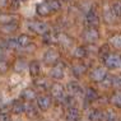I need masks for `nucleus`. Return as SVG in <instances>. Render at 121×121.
<instances>
[{
  "label": "nucleus",
  "mask_w": 121,
  "mask_h": 121,
  "mask_svg": "<svg viewBox=\"0 0 121 121\" xmlns=\"http://www.w3.org/2000/svg\"><path fill=\"white\" fill-rule=\"evenodd\" d=\"M103 63L108 69H117L121 66V55L119 54H108L103 59Z\"/></svg>",
  "instance_id": "nucleus-1"
},
{
  "label": "nucleus",
  "mask_w": 121,
  "mask_h": 121,
  "mask_svg": "<svg viewBox=\"0 0 121 121\" xmlns=\"http://www.w3.org/2000/svg\"><path fill=\"white\" fill-rule=\"evenodd\" d=\"M50 91H51V97L52 98H55L57 102H64L66 94H65V89L61 84H59V83L52 84Z\"/></svg>",
  "instance_id": "nucleus-2"
},
{
  "label": "nucleus",
  "mask_w": 121,
  "mask_h": 121,
  "mask_svg": "<svg viewBox=\"0 0 121 121\" xmlns=\"http://www.w3.org/2000/svg\"><path fill=\"white\" fill-rule=\"evenodd\" d=\"M83 38L88 43H94L99 40V32L96 27H88L86 31L83 32Z\"/></svg>",
  "instance_id": "nucleus-3"
},
{
  "label": "nucleus",
  "mask_w": 121,
  "mask_h": 121,
  "mask_svg": "<svg viewBox=\"0 0 121 121\" xmlns=\"http://www.w3.org/2000/svg\"><path fill=\"white\" fill-rule=\"evenodd\" d=\"M64 73H65V64L61 60H59L55 65H52L51 70H50V75L54 79H63L64 78Z\"/></svg>",
  "instance_id": "nucleus-4"
},
{
  "label": "nucleus",
  "mask_w": 121,
  "mask_h": 121,
  "mask_svg": "<svg viewBox=\"0 0 121 121\" xmlns=\"http://www.w3.org/2000/svg\"><path fill=\"white\" fill-rule=\"evenodd\" d=\"M28 28L31 29L32 32L37 35H45L48 31V24L45 23V22H40V21H33L28 24Z\"/></svg>",
  "instance_id": "nucleus-5"
},
{
  "label": "nucleus",
  "mask_w": 121,
  "mask_h": 121,
  "mask_svg": "<svg viewBox=\"0 0 121 121\" xmlns=\"http://www.w3.org/2000/svg\"><path fill=\"white\" fill-rule=\"evenodd\" d=\"M59 60H60V54L54 48L47 50L43 55V63L46 65H55Z\"/></svg>",
  "instance_id": "nucleus-6"
},
{
  "label": "nucleus",
  "mask_w": 121,
  "mask_h": 121,
  "mask_svg": "<svg viewBox=\"0 0 121 121\" xmlns=\"http://www.w3.org/2000/svg\"><path fill=\"white\" fill-rule=\"evenodd\" d=\"M52 104V99L50 96H40L37 98V107L41 111H47Z\"/></svg>",
  "instance_id": "nucleus-7"
},
{
  "label": "nucleus",
  "mask_w": 121,
  "mask_h": 121,
  "mask_svg": "<svg viewBox=\"0 0 121 121\" xmlns=\"http://www.w3.org/2000/svg\"><path fill=\"white\" fill-rule=\"evenodd\" d=\"M36 12H37V14L41 15V17H47V15H50L52 13L50 5H48V3H47V0L36 6Z\"/></svg>",
  "instance_id": "nucleus-8"
},
{
  "label": "nucleus",
  "mask_w": 121,
  "mask_h": 121,
  "mask_svg": "<svg viewBox=\"0 0 121 121\" xmlns=\"http://www.w3.org/2000/svg\"><path fill=\"white\" fill-rule=\"evenodd\" d=\"M66 89H68L69 96H71V97H77V96H80L82 94V88L77 82H69L66 86Z\"/></svg>",
  "instance_id": "nucleus-9"
},
{
  "label": "nucleus",
  "mask_w": 121,
  "mask_h": 121,
  "mask_svg": "<svg viewBox=\"0 0 121 121\" xmlns=\"http://www.w3.org/2000/svg\"><path fill=\"white\" fill-rule=\"evenodd\" d=\"M66 120L68 121H79L80 120V111L77 107H69L66 111Z\"/></svg>",
  "instance_id": "nucleus-10"
},
{
  "label": "nucleus",
  "mask_w": 121,
  "mask_h": 121,
  "mask_svg": "<svg viewBox=\"0 0 121 121\" xmlns=\"http://www.w3.org/2000/svg\"><path fill=\"white\" fill-rule=\"evenodd\" d=\"M86 22L89 27H97V26L99 24V18H98V15L96 13L91 10V12H88L87 15H86Z\"/></svg>",
  "instance_id": "nucleus-11"
},
{
  "label": "nucleus",
  "mask_w": 121,
  "mask_h": 121,
  "mask_svg": "<svg viewBox=\"0 0 121 121\" xmlns=\"http://www.w3.org/2000/svg\"><path fill=\"white\" fill-rule=\"evenodd\" d=\"M106 75H107V73L103 68H96V69L91 73V78H92V80H94V82H101Z\"/></svg>",
  "instance_id": "nucleus-12"
},
{
  "label": "nucleus",
  "mask_w": 121,
  "mask_h": 121,
  "mask_svg": "<svg viewBox=\"0 0 121 121\" xmlns=\"http://www.w3.org/2000/svg\"><path fill=\"white\" fill-rule=\"evenodd\" d=\"M24 107H26V106H24V103L22 102V101L15 99V101H13L10 110H12L13 113H15V115H21V113L24 112Z\"/></svg>",
  "instance_id": "nucleus-13"
},
{
  "label": "nucleus",
  "mask_w": 121,
  "mask_h": 121,
  "mask_svg": "<svg viewBox=\"0 0 121 121\" xmlns=\"http://www.w3.org/2000/svg\"><path fill=\"white\" fill-rule=\"evenodd\" d=\"M88 119L89 121H102L104 120V113L102 112L101 110H92L89 112V115H88Z\"/></svg>",
  "instance_id": "nucleus-14"
},
{
  "label": "nucleus",
  "mask_w": 121,
  "mask_h": 121,
  "mask_svg": "<svg viewBox=\"0 0 121 121\" xmlns=\"http://www.w3.org/2000/svg\"><path fill=\"white\" fill-rule=\"evenodd\" d=\"M4 33H12V32H15L18 29V23L17 22H10V23H4L1 24V27H0Z\"/></svg>",
  "instance_id": "nucleus-15"
},
{
  "label": "nucleus",
  "mask_w": 121,
  "mask_h": 121,
  "mask_svg": "<svg viewBox=\"0 0 121 121\" xmlns=\"http://www.w3.org/2000/svg\"><path fill=\"white\" fill-rule=\"evenodd\" d=\"M28 70H29V75H31V77H33V78L37 77L41 71V66H40V64H38V61H32L28 66Z\"/></svg>",
  "instance_id": "nucleus-16"
},
{
  "label": "nucleus",
  "mask_w": 121,
  "mask_h": 121,
  "mask_svg": "<svg viewBox=\"0 0 121 121\" xmlns=\"http://www.w3.org/2000/svg\"><path fill=\"white\" fill-rule=\"evenodd\" d=\"M24 112L27 113V116L29 117V119H36V117L38 116V111L36 110V107L32 103H29L24 107Z\"/></svg>",
  "instance_id": "nucleus-17"
},
{
  "label": "nucleus",
  "mask_w": 121,
  "mask_h": 121,
  "mask_svg": "<svg viewBox=\"0 0 121 121\" xmlns=\"http://www.w3.org/2000/svg\"><path fill=\"white\" fill-rule=\"evenodd\" d=\"M71 71H73V74L75 77H82L87 71V66L84 64H75L73 66V69H71Z\"/></svg>",
  "instance_id": "nucleus-18"
},
{
  "label": "nucleus",
  "mask_w": 121,
  "mask_h": 121,
  "mask_svg": "<svg viewBox=\"0 0 121 121\" xmlns=\"http://www.w3.org/2000/svg\"><path fill=\"white\" fill-rule=\"evenodd\" d=\"M97 98H98L97 91L93 89V88H87V91H86V101L87 102H93Z\"/></svg>",
  "instance_id": "nucleus-19"
},
{
  "label": "nucleus",
  "mask_w": 121,
  "mask_h": 121,
  "mask_svg": "<svg viewBox=\"0 0 121 121\" xmlns=\"http://www.w3.org/2000/svg\"><path fill=\"white\" fill-rule=\"evenodd\" d=\"M43 41L45 43H55V42H57V35H55L54 32L47 31L43 35Z\"/></svg>",
  "instance_id": "nucleus-20"
},
{
  "label": "nucleus",
  "mask_w": 121,
  "mask_h": 121,
  "mask_svg": "<svg viewBox=\"0 0 121 121\" xmlns=\"http://www.w3.org/2000/svg\"><path fill=\"white\" fill-rule=\"evenodd\" d=\"M17 40H18L19 47H27L28 45H31V37L28 35H21Z\"/></svg>",
  "instance_id": "nucleus-21"
},
{
  "label": "nucleus",
  "mask_w": 121,
  "mask_h": 121,
  "mask_svg": "<svg viewBox=\"0 0 121 121\" xmlns=\"http://www.w3.org/2000/svg\"><path fill=\"white\" fill-rule=\"evenodd\" d=\"M35 87L37 88L38 91H41V92H45V91L48 88V84H47V80L46 79H36L35 80Z\"/></svg>",
  "instance_id": "nucleus-22"
},
{
  "label": "nucleus",
  "mask_w": 121,
  "mask_h": 121,
  "mask_svg": "<svg viewBox=\"0 0 121 121\" xmlns=\"http://www.w3.org/2000/svg\"><path fill=\"white\" fill-rule=\"evenodd\" d=\"M57 42L60 45H63L64 47H69V46H71V40L69 37H68L66 35H57Z\"/></svg>",
  "instance_id": "nucleus-23"
},
{
  "label": "nucleus",
  "mask_w": 121,
  "mask_h": 121,
  "mask_svg": "<svg viewBox=\"0 0 121 121\" xmlns=\"http://www.w3.org/2000/svg\"><path fill=\"white\" fill-rule=\"evenodd\" d=\"M22 98H24V99L27 101H33L36 98V92L33 89H31V88H28V89H24L23 92H22Z\"/></svg>",
  "instance_id": "nucleus-24"
},
{
  "label": "nucleus",
  "mask_w": 121,
  "mask_h": 121,
  "mask_svg": "<svg viewBox=\"0 0 121 121\" xmlns=\"http://www.w3.org/2000/svg\"><path fill=\"white\" fill-rule=\"evenodd\" d=\"M73 56L77 57V59H83V57H86V56H87V48L83 47V46L77 47V48L74 50V52H73Z\"/></svg>",
  "instance_id": "nucleus-25"
},
{
  "label": "nucleus",
  "mask_w": 121,
  "mask_h": 121,
  "mask_svg": "<svg viewBox=\"0 0 121 121\" xmlns=\"http://www.w3.org/2000/svg\"><path fill=\"white\" fill-rule=\"evenodd\" d=\"M26 66H27V63H26L24 59H18V60L14 63V70L17 71V73L23 71L26 69Z\"/></svg>",
  "instance_id": "nucleus-26"
},
{
  "label": "nucleus",
  "mask_w": 121,
  "mask_h": 121,
  "mask_svg": "<svg viewBox=\"0 0 121 121\" xmlns=\"http://www.w3.org/2000/svg\"><path fill=\"white\" fill-rule=\"evenodd\" d=\"M110 42L115 48L117 50H121V35H115L110 38Z\"/></svg>",
  "instance_id": "nucleus-27"
},
{
  "label": "nucleus",
  "mask_w": 121,
  "mask_h": 121,
  "mask_svg": "<svg viewBox=\"0 0 121 121\" xmlns=\"http://www.w3.org/2000/svg\"><path fill=\"white\" fill-rule=\"evenodd\" d=\"M47 3H48V5H50L52 13L59 12L61 9V3L59 1V0H47Z\"/></svg>",
  "instance_id": "nucleus-28"
},
{
  "label": "nucleus",
  "mask_w": 121,
  "mask_h": 121,
  "mask_svg": "<svg viewBox=\"0 0 121 121\" xmlns=\"http://www.w3.org/2000/svg\"><path fill=\"white\" fill-rule=\"evenodd\" d=\"M111 10H112V13L117 17H121V1H115L112 4V6H111Z\"/></svg>",
  "instance_id": "nucleus-29"
},
{
  "label": "nucleus",
  "mask_w": 121,
  "mask_h": 121,
  "mask_svg": "<svg viewBox=\"0 0 121 121\" xmlns=\"http://www.w3.org/2000/svg\"><path fill=\"white\" fill-rule=\"evenodd\" d=\"M5 46L8 48H13V50L19 48L18 40H17V38H9V40H6V42H5Z\"/></svg>",
  "instance_id": "nucleus-30"
},
{
  "label": "nucleus",
  "mask_w": 121,
  "mask_h": 121,
  "mask_svg": "<svg viewBox=\"0 0 121 121\" xmlns=\"http://www.w3.org/2000/svg\"><path fill=\"white\" fill-rule=\"evenodd\" d=\"M111 103L116 107H121V92L115 93L112 97H111Z\"/></svg>",
  "instance_id": "nucleus-31"
},
{
  "label": "nucleus",
  "mask_w": 121,
  "mask_h": 121,
  "mask_svg": "<svg viewBox=\"0 0 121 121\" xmlns=\"http://www.w3.org/2000/svg\"><path fill=\"white\" fill-rule=\"evenodd\" d=\"M103 15H104L106 23H113V21H115V18H116V15L112 13V10H106Z\"/></svg>",
  "instance_id": "nucleus-32"
},
{
  "label": "nucleus",
  "mask_w": 121,
  "mask_h": 121,
  "mask_svg": "<svg viewBox=\"0 0 121 121\" xmlns=\"http://www.w3.org/2000/svg\"><path fill=\"white\" fill-rule=\"evenodd\" d=\"M112 79H113L112 77H110V75H106V77H104L103 79L101 80V83H102V87H104V88L112 87Z\"/></svg>",
  "instance_id": "nucleus-33"
},
{
  "label": "nucleus",
  "mask_w": 121,
  "mask_h": 121,
  "mask_svg": "<svg viewBox=\"0 0 121 121\" xmlns=\"http://www.w3.org/2000/svg\"><path fill=\"white\" fill-rule=\"evenodd\" d=\"M108 54H110V47H108V45H107V43H104L103 46L99 48V56L102 59H104Z\"/></svg>",
  "instance_id": "nucleus-34"
},
{
  "label": "nucleus",
  "mask_w": 121,
  "mask_h": 121,
  "mask_svg": "<svg viewBox=\"0 0 121 121\" xmlns=\"http://www.w3.org/2000/svg\"><path fill=\"white\" fill-rule=\"evenodd\" d=\"M0 22L4 23H10V22H15V17L13 15H0Z\"/></svg>",
  "instance_id": "nucleus-35"
},
{
  "label": "nucleus",
  "mask_w": 121,
  "mask_h": 121,
  "mask_svg": "<svg viewBox=\"0 0 121 121\" xmlns=\"http://www.w3.org/2000/svg\"><path fill=\"white\" fill-rule=\"evenodd\" d=\"M9 69V64L5 60H0V74H5Z\"/></svg>",
  "instance_id": "nucleus-36"
},
{
  "label": "nucleus",
  "mask_w": 121,
  "mask_h": 121,
  "mask_svg": "<svg viewBox=\"0 0 121 121\" xmlns=\"http://www.w3.org/2000/svg\"><path fill=\"white\" fill-rule=\"evenodd\" d=\"M112 86L116 87V88H121V75L113 77V79H112Z\"/></svg>",
  "instance_id": "nucleus-37"
},
{
  "label": "nucleus",
  "mask_w": 121,
  "mask_h": 121,
  "mask_svg": "<svg viewBox=\"0 0 121 121\" xmlns=\"http://www.w3.org/2000/svg\"><path fill=\"white\" fill-rule=\"evenodd\" d=\"M115 120H116V115L112 111H108V112L104 115V121H115Z\"/></svg>",
  "instance_id": "nucleus-38"
},
{
  "label": "nucleus",
  "mask_w": 121,
  "mask_h": 121,
  "mask_svg": "<svg viewBox=\"0 0 121 121\" xmlns=\"http://www.w3.org/2000/svg\"><path fill=\"white\" fill-rule=\"evenodd\" d=\"M0 121H12L9 112H0Z\"/></svg>",
  "instance_id": "nucleus-39"
},
{
  "label": "nucleus",
  "mask_w": 121,
  "mask_h": 121,
  "mask_svg": "<svg viewBox=\"0 0 121 121\" xmlns=\"http://www.w3.org/2000/svg\"><path fill=\"white\" fill-rule=\"evenodd\" d=\"M19 6H21V0H12V1H10V8L12 9L17 10Z\"/></svg>",
  "instance_id": "nucleus-40"
},
{
  "label": "nucleus",
  "mask_w": 121,
  "mask_h": 121,
  "mask_svg": "<svg viewBox=\"0 0 121 121\" xmlns=\"http://www.w3.org/2000/svg\"><path fill=\"white\" fill-rule=\"evenodd\" d=\"M4 56H5V46L0 45V60H4Z\"/></svg>",
  "instance_id": "nucleus-41"
},
{
  "label": "nucleus",
  "mask_w": 121,
  "mask_h": 121,
  "mask_svg": "<svg viewBox=\"0 0 121 121\" xmlns=\"http://www.w3.org/2000/svg\"><path fill=\"white\" fill-rule=\"evenodd\" d=\"M8 1H9V0H0V8L6 6V5H8Z\"/></svg>",
  "instance_id": "nucleus-42"
}]
</instances>
